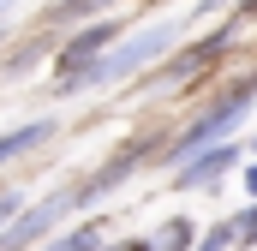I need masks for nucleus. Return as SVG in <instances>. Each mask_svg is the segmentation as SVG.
Returning <instances> with one entry per match:
<instances>
[{
	"instance_id": "nucleus-1",
	"label": "nucleus",
	"mask_w": 257,
	"mask_h": 251,
	"mask_svg": "<svg viewBox=\"0 0 257 251\" xmlns=\"http://www.w3.org/2000/svg\"><path fill=\"white\" fill-rule=\"evenodd\" d=\"M180 42V24H144V30H132V36H120L102 60L90 66L78 84H66V90H102V84H120V78H132V72H144V66H156L168 48Z\"/></svg>"
},
{
	"instance_id": "nucleus-2",
	"label": "nucleus",
	"mask_w": 257,
	"mask_h": 251,
	"mask_svg": "<svg viewBox=\"0 0 257 251\" xmlns=\"http://www.w3.org/2000/svg\"><path fill=\"white\" fill-rule=\"evenodd\" d=\"M251 96H257V78H239L227 96H215V102H209V108H203V114H197V120L186 126L168 150H162V162H168V168H180V162H186V156H197V150L227 144V138H233V126L251 114Z\"/></svg>"
},
{
	"instance_id": "nucleus-3",
	"label": "nucleus",
	"mask_w": 257,
	"mask_h": 251,
	"mask_svg": "<svg viewBox=\"0 0 257 251\" xmlns=\"http://www.w3.org/2000/svg\"><path fill=\"white\" fill-rule=\"evenodd\" d=\"M72 209V197H48V203H24L6 227H0V251H30L36 239H48L60 227V215Z\"/></svg>"
},
{
	"instance_id": "nucleus-4",
	"label": "nucleus",
	"mask_w": 257,
	"mask_h": 251,
	"mask_svg": "<svg viewBox=\"0 0 257 251\" xmlns=\"http://www.w3.org/2000/svg\"><path fill=\"white\" fill-rule=\"evenodd\" d=\"M114 42H120V24H90V30H78V36L60 48V72H66V84H78V78L102 60Z\"/></svg>"
},
{
	"instance_id": "nucleus-5",
	"label": "nucleus",
	"mask_w": 257,
	"mask_h": 251,
	"mask_svg": "<svg viewBox=\"0 0 257 251\" xmlns=\"http://www.w3.org/2000/svg\"><path fill=\"white\" fill-rule=\"evenodd\" d=\"M233 162H239V144L227 138V144H209V150H197V156H186V162L174 168V180H180L186 191H197V186H215V180H221V174H227Z\"/></svg>"
},
{
	"instance_id": "nucleus-6",
	"label": "nucleus",
	"mask_w": 257,
	"mask_h": 251,
	"mask_svg": "<svg viewBox=\"0 0 257 251\" xmlns=\"http://www.w3.org/2000/svg\"><path fill=\"white\" fill-rule=\"evenodd\" d=\"M54 138V120H30V126H12V132H0V168L6 162H18L24 150H36V144H48Z\"/></svg>"
},
{
	"instance_id": "nucleus-7",
	"label": "nucleus",
	"mask_w": 257,
	"mask_h": 251,
	"mask_svg": "<svg viewBox=\"0 0 257 251\" xmlns=\"http://www.w3.org/2000/svg\"><path fill=\"white\" fill-rule=\"evenodd\" d=\"M48 251H102V221H84V227H72V233H60Z\"/></svg>"
},
{
	"instance_id": "nucleus-8",
	"label": "nucleus",
	"mask_w": 257,
	"mask_h": 251,
	"mask_svg": "<svg viewBox=\"0 0 257 251\" xmlns=\"http://www.w3.org/2000/svg\"><path fill=\"white\" fill-rule=\"evenodd\" d=\"M192 239H197V227L186 221V215H174V221L162 227V239H150V245H156V251H186Z\"/></svg>"
},
{
	"instance_id": "nucleus-9",
	"label": "nucleus",
	"mask_w": 257,
	"mask_h": 251,
	"mask_svg": "<svg viewBox=\"0 0 257 251\" xmlns=\"http://www.w3.org/2000/svg\"><path fill=\"white\" fill-rule=\"evenodd\" d=\"M233 245H257V209H239L233 215Z\"/></svg>"
},
{
	"instance_id": "nucleus-10",
	"label": "nucleus",
	"mask_w": 257,
	"mask_h": 251,
	"mask_svg": "<svg viewBox=\"0 0 257 251\" xmlns=\"http://www.w3.org/2000/svg\"><path fill=\"white\" fill-rule=\"evenodd\" d=\"M108 0H60L54 6V18H90V12H102Z\"/></svg>"
},
{
	"instance_id": "nucleus-11",
	"label": "nucleus",
	"mask_w": 257,
	"mask_h": 251,
	"mask_svg": "<svg viewBox=\"0 0 257 251\" xmlns=\"http://www.w3.org/2000/svg\"><path fill=\"white\" fill-rule=\"evenodd\" d=\"M227 245H233V221H215V227L203 233V245H197V251H227Z\"/></svg>"
},
{
	"instance_id": "nucleus-12",
	"label": "nucleus",
	"mask_w": 257,
	"mask_h": 251,
	"mask_svg": "<svg viewBox=\"0 0 257 251\" xmlns=\"http://www.w3.org/2000/svg\"><path fill=\"white\" fill-rule=\"evenodd\" d=\"M18 209H24V197H18V191H0V227H6Z\"/></svg>"
},
{
	"instance_id": "nucleus-13",
	"label": "nucleus",
	"mask_w": 257,
	"mask_h": 251,
	"mask_svg": "<svg viewBox=\"0 0 257 251\" xmlns=\"http://www.w3.org/2000/svg\"><path fill=\"white\" fill-rule=\"evenodd\" d=\"M114 251H150V239H120Z\"/></svg>"
},
{
	"instance_id": "nucleus-14",
	"label": "nucleus",
	"mask_w": 257,
	"mask_h": 251,
	"mask_svg": "<svg viewBox=\"0 0 257 251\" xmlns=\"http://www.w3.org/2000/svg\"><path fill=\"white\" fill-rule=\"evenodd\" d=\"M245 191H251V197H257V162H251V168H245Z\"/></svg>"
},
{
	"instance_id": "nucleus-15",
	"label": "nucleus",
	"mask_w": 257,
	"mask_h": 251,
	"mask_svg": "<svg viewBox=\"0 0 257 251\" xmlns=\"http://www.w3.org/2000/svg\"><path fill=\"white\" fill-rule=\"evenodd\" d=\"M239 12H245V18H257V0H239Z\"/></svg>"
},
{
	"instance_id": "nucleus-16",
	"label": "nucleus",
	"mask_w": 257,
	"mask_h": 251,
	"mask_svg": "<svg viewBox=\"0 0 257 251\" xmlns=\"http://www.w3.org/2000/svg\"><path fill=\"white\" fill-rule=\"evenodd\" d=\"M6 6H12V0H0V18H6Z\"/></svg>"
},
{
	"instance_id": "nucleus-17",
	"label": "nucleus",
	"mask_w": 257,
	"mask_h": 251,
	"mask_svg": "<svg viewBox=\"0 0 257 251\" xmlns=\"http://www.w3.org/2000/svg\"><path fill=\"white\" fill-rule=\"evenodd\" d=\"M251 150H257V144H251Z\"/></svg>"
}]
</instances>
